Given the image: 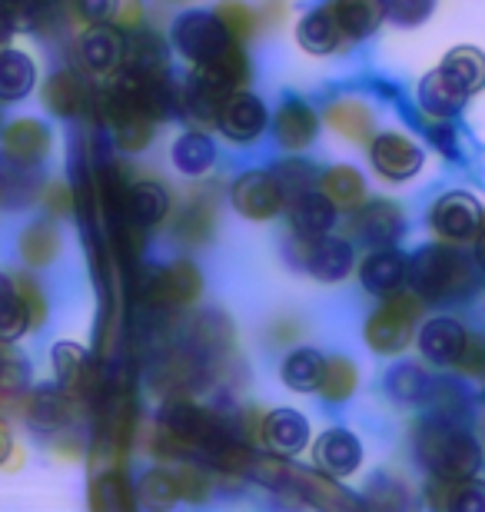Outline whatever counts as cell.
Segmentation results:
<instances>
[{"label":"cell","mask_w":485,"mask_h":512,"mask_svg":"<svg viewBox=\"0 0 485 512\" xmlns=\"http://www.w3.org/2000/svg\"><path fill=\"white\" fill-rule=\"evenodd\" d=\"M439 70L456 87L466 90V94H476V90L485 87V54H482L479 47H456V50H449Z\"/></svg>","instance_id":"cell-38"},{"label":"cell","mask_w":485,"mask_h":512,"mask_svg":"<svg viewBox=\"0 0 485 512\" xmlns=\"http://www.w3.org/2000/svg\"><path fill=\"white\" fill-rule=\"evenodd\" d=\"M406 276H409V256L392 247H373L363 256V263H359V283L376 300H386L389 293L402 290Z\"/></svg>","instance_id":"cell-17"},{"label":"cell","mask_w":485,"mask_h":512,"mask_svg":"<svg viewBox=\"0 0 485 512\" xmlns=\"http://www.w3.org/2000/svg\"><path fill=\"white\" fill-rule=\"evenodd\" d=\"M230 200H233V210L253 223H266V220H273L276 213L286 210V190L273 170L240 173L230 187Z\"/></svg>","instance_id":"cell-9"},{"label":"cell","mask_w":485,"mask_h":512,"mask_svg":"<svg viewBox=\"0 0 485 512\" xmlns=\"http://www.w3.org/2000/svg\"><path fill=\"white\" fill-rule=\"evenodd\" d=\"M77 54L90 74L100 77L117 74L123 67V54H127V30H120L113 20H107V24H90L77 40Z\"/></svg>","instance_id":"cell-12"},{"label":"cell","mask_w":485,"mask_h":512,"mask_svg":"<svg viewBox=\"0 0 485 512\" xmlns=\"http://www.w3.org/2000/svg\"><path fill=\"white\" fill-rule=\"evenodd\" d=\"M316 133H319V117H316V110L309 107V100L283 97L280 104H276L273 137L283 150L303 153L306 147H313L316 143Z\"/></svg>","instance_id":"cell-15"},{"label":"cell","mask_w":485,"mask_h":512,"mask_svg":"<svg viewBox=\"0 0 485 512\" xmlns=\"http://www.w3.org/2000/svg\"><path fill=\"white\" fill-rule=\"evenodd\" d=\"M150 376H153V389H157L163 399L196 396L200 389H206V386L216 380L213 366L206 363L190 343L167 346V350H160V356H157V363H153V373Z\"/></svg>","instance_id":"cell-5"},{"label":"cell","mask_w":485,"mask_h":512,"mask_svg":"<svg viewBox=\"0 0 485 512\" xmlns=\"http://www.w3.org/2000/svg\"><path fill=\"white\" fill-rule=\"evenodd\" d=\"M213 14L226 27V34L236 37L240 44H243V40H253L256 34H260V27H263V14L256 7L243 4V0H220Z\"/></svg>","instance_id":"cell-42"},{"label":"cell","mask_w":485,"mask_h":512,"mask_svg":"<svg viewBox=\"0 0 485 512\" xmlns=\"http://www.w3.org/2000/svg\"><path fill=\"white\" fill-rule=\"evenodd\" d=\"M27 419L37 429L57 433V429L70 426V419H74V396L60 386H40L27 403Z\"/></svg>","instance_id":"cell-31"},{"label":"cell","mask_w":485,"mask_h":512,"mask_svg":"<svg viewBox=\"0 0 485 512\" xmlns=\"http://www.w3.org/2000/svg\"><path fill=\"white\" fill-rule=\"evenodd\" d=\"M456 370L462 376H469V380L485 383V336H479V333L466 336V346H462V356H459Z\"/></svg>","instance_id":"cell-48"},{"label":"cell","mask_w":485,"mask_h":512,"mask_svg":"<svg viewBox=\"0 0 485 512\" xmlns=\"http://www.w3.org/2000/svg\"><path fill=\"white\" fill-rule=\"evenodd\" d=\"M190 346L213 366L216 376L226 373V363H230L236 353V333H233L230 316H223L216 310L200 313L190 323Z\"/></svg>","instance_id":"cell-14"},{"label":"cell","mask_w":485,"mask_h":512,"mask_svg":"<svg viewBox=\"0 0 485 512\" xmlns=\"http://www.w3.org/2000/svg\"><path fill=\"white\" fill-rule=\"evenodd\" d=\"M30 326L34 323H30L24 293L7 273H0V343H17Z\"/></svg>","instance_id":"cell-37"},{"label":"cell","mask_w":485,"mask_h":512,"mask_svg":"<svg viewBox=\"0 0 485 512\" xmlns=\"http://www.w3.org/2000/svg\"><path fill=\"white\" fill-rule=\"evenodd\" d=\"M406 286L426 303H462L476 290V270L459 247L439 240L409 260Z\"/></svg>","instance_id":"cell-2"},{"label":"cell","mask_w":485,"mask_h":512,"mask_svg":"<svg viewBox=\"0 0 485 512\" xmlns=\"http://www.w3.org/2000/svg\"><path fill=\"white\" fill-rule=\"evenodd\" d=\"M10 449H14V436H10V429H7V423L0 419V463L10 456Z\"/></svg>","instance_id":"cell-54"},{"label":"cell","mask_w":485,"mask_h":512,"mask_svg":"<svg viewBox=\"0 0 485 512\" xmlns=\"http://www.w3.org/2000/svg\"><path fill=\"white\" fill-rule=\"evenodd\" d=\"M316 466L323 473L343 479V476H353L359 466H363V443L349 433V429H326L323 436L316 439Z\"/></svg>","instance_id":"cell-22"},{"label":"cell","mask_w":485,"mask_h":512,"mask_svg":"<svg viewBox=\"0 0 485 512\" xmlns=\"http://www.w3.org/2000/svg\"><path fill=\"white\" fill-rule=\"evenodd\" d=\"M469 330L452 316H436L419 330V353L436 366H456Z\"/></svg>","instance_id":"cell-24"},{"label":"cell","mask_w":485,"mask_h":512,"mask_svg":"<svg viewBox=\"0 0 485 512\" xmlns=\"http://www.w3.org/2000/svg\"><path fill=\"white\" fill-rule=\"evenodd\" d=\"M260 439L276 456H296L309 443V423L296 409H273L260 419Z\"/></svg>","instance_id":"cell-20"},{"label":"cell","mask_w":485,"mask_h":512,"mask_svg":"<svg viewBox=\"0 0 485 512\" xmlns=\"http://www.w3.org/2000/svg\"><path fill=\"white\" fill-rule=\"evenodd\" d=\"M469 94L462 87H456L452 80L436 70V74H429L426 80L419 84V107L426 117H442V120H452L456 114H462V107H466Z\"/></svg>","instance_id":"cell-33"},{"label":"cell","mask_w":485,"mask_h":512,"mask_svg":"<svg viewBox=\"0 0 485 512\" xmlns=\"http://www.w3.org/2000/svg\"><path fill=\"white\" fill-rule=\"evenodd\" d=\"M216 230V193L200 190L183 203L177 220H173V237L183 247H206Z\"/></svg>","instance_id":"cell-19"},{"label":"cell","mask_w":485,"mask_h":512,"mask_svg":"<svg viewBox=\"0 0 485 512\" xmlns=\"http://www.w3.org/2000/svg\"><path fill=\"white\" fill-rule=\"evenodd\" d=\"M296 40H299V47L309 50V54L326 57V54H333V50L343 47L346 37H343V30L336 27L333 14H329L326 7H316L296 24Z\"/></svg>","instance_id":"cell-34"},{"label":"cell","mask_w":485,"mask_h":512,"mask_svg":"<svg viewBox=\"0 0 485 512\" xmlns=\"http://www.w3.org/2000/svg\"><path fill=\"white\" fill-rule=\"evenodd\" d=\"M426 300L412 290H396L389 293L383 306L366 320V346L376 356H399L409 350L412 336H416V323L422 316Z\"/></svg>","instance_id":"cell-4"},{"label":"cell","mask_w":485,"mask_h":512,"mask_svg":"<svg viewBox=\"0 0 485 512\" xmlns=\"http://www.w3.org/2000/svg\"><path fill=\"white\" fill-rule=\"evenodd\" d=\"M170 213V193L160 180H137L123 187L120 197V223L127 220L133 227L150 230L167 220Z\"/></svg>","instance_id":"cell-16"},{"label":"cell","mask_w":485,"mask_h":512,"mask_svg":"<svg viewBox=\"0 0 485 512\" xmlns=\"http://www.w3.org/2000/svg\"><path fill=\"white\" fill-rule=\"evenodd\" d=\"M37 87V64L14 47L0 50V104H20Z\"/></svg>","instance_id":"cell-29"},{"label":"cell","mask_w":485,"mask_h":512,"mask_svg":"<svg viewBox=\"0 0 485 512\" xmlns=\"http://www.w3.org/2000/svg\"><path fill=\"white\" fill-rule=\"evenodd\" d=\"M200 296H203V273L190 260H173L167 266H160V270L150 273L147 286H143V300L160 313L190 310Z\"/></svg>","instance_id":"cell-7"},{"label":"cell","mask_w":485,"mask_h":512,"mask_svg":"<svg viewBox=\"0 0 485 512\" xmlns=\"http://www.w3.org/2000/svg\"><path fill=\"white\" fill-rule=\"evenodd\" d=\"M173 44L183 57L190 60L193 70H200L210 80H216L223 90H243L253 80V67L240 40L226 34V27L216 20V14H200L187 10L173 20Z\"/></svg>","instance_id":"cell-1"},{"label":"cell","mask_w":485,"mask_h":512,"mask_svg":"<svg viewBox=\"0 0 485 512\" xmlns=\"http://www.w3.org/2000/svg\"><path fill=\"white\" fill-rule=\"evenodd\" d=\"M113 24H117L120 30H137L143 27V7H140V0H120L117 4V14H113Z\"/></svg>","instance_id":"cell-51"},{"label":"cell","mask_w":485,"mask_h":512,"mask_svg":"<svg viewBox=\"0 0 485 512\" xmlns=\"http://www.w3.org/2000/svg\"><path fill=\"white\" fill-rule=\"evenodd\" d=\"M44 104L50 114L74 120V117L87 114L90 104H94V94H90V87L74 74V70H57V74L44 84Z\"/></svg>","instance_id":"cell-27"},{"label":"cell","mask_w":485,"mask_h":512,"mask_svg":"<svg viewBox=\"0 0 485 512\" xmlns=\"http://www.w3.org/2000/svg\"><path fill=\"white\" fill-rule=\"evenodd\" d=\"M319 193L333 203L336 210H356L366 203V180L363 173L356 167H349V163H336V167H329L326 173H319L316 180Z\"/></svg>","instance_id":"cell-30"},{"label":"cell","mask_w":485,"mask_h":512,"mask_svg":"<svg viewBox=\"0 0 485 512\" xmlns=\"http://www.w3.org/2000/svg\"><path fill=\"white\" fill-rule=\"evenodd\" d=\"M323 370H326L323 353L309 350V346H296V350L283 360L280 376H283V386L293 389V393H319Z\"/></svg>","instance_id":"cell-36"},{"label":"cell","mask_w":485,"mask_h":512,"mask_svg":"<svg viewBox=\"0 0 485 512\" xmlns=\"http://www.w3.org/2000/svg\"><path fill=\"white\" fill-rule=\"evenodd\" d=\"M90 503L97 509H133L137 506V496H133V486L127 473H103L94 489H90Z\"/></svg>","instance_id":"cell-44"},{"label":"cell","mask_w":485,"mask_h":512,"mask_svg":"<svg viewBox=\"0 0 485 512\" xmlns=\"http://www.w3.org/2000/svg\"><path fill=\"white\" fill-rule=\"evenodd\" d=\"M416 456L432 476L442 479H469L482 469V446L469 429H462L456 419L432 416L429 423L416 429Z\"/></svg>","instance_id":"cell-3"},{"label":"cell","mask_w":485,"mask_h":512,"mask_svg":"<svg viewBox=\"0 0 485 512\" xmlns=\"http://www.w3.org/2000/svg\"><path fill=\"white\" fill-rule=\"evenodd\" d=\"M359 389V370L353 360L346 356H329L326 370H323V383H319V393H323L326 403H346Z\"/></svg>","instance_id":"cell-41"},{"label":"cell","mask_w":485,"mask_h":512,"mask_svg":"<svg viewBox=\"0 0 485 512\" xmlns=\"http://www.w3.org/2000/svg\"><path fill=\"white\" fill-rule=\"evenodd\" d=\"M57 250H60V233L50 227L47 220L30 223L24 230V237H20V256H24L30 266H47L57 256Z\"/></svg>","instance_id":"cell-43"},{"label":"cell","mask_w":485,"mask_h":512,"mask_svg":"<svg viewBox=\"0 0 485 512\" xmlns=\"http://www.w3.org/2000/svg\"><path fill=\"white\" fill-rule=\"evenodd\" d=\"M103 114H107V124L113 130V143H117L123 153H140L153 143L157 120L143 114L140 107H133L130 100L117 97L113 90L103 94Z\"/></svg>","instance_id":"cell-13"},{"label":"cell","mask_w":485,"mask_h":512,"mask_svg":"<svg viewBox=\"0 0 485 512\" xmlns=\"http://www.w3.org/2000/svg\"><path fill=\"white\" fill-rule=\"evenodd\" d=\"M276 177H280L283 183V190H286V197H293V193L299 190H309V187H316V170L309 167V163H299V160H286V163H276Z\"/></svg>","instance_id":"cell-47"},{"label":"cell","mask_w":485,"mask_h":512,"mask_svg":"<svg viewBox=\"0 0 485 512\" xmlns=\"http://www.w3.org/2000/svg\"><path fill=\"white\" fill-rule=\"evenodd\" d=\"M14 30H17V17L10 14L7 7H0V47H4L7 40L14 37Z\"/></svg>","instance_id":"cell-53"},{"label":"cell","mask_w":485,"mask_h":512,"mask_svg":"<svg viewBox=\"0 0 485 512\" xmlns=\"http://www.w3.org/2000/svg\"><path fill=\"white\" fill-rule=\"evenodd\" d=\"M326 124L333 127L339 137H346L349 143H366L373 140L376 120L363 100L356 97H339L326 107Z\"/></svg>","instance_id":"cell-32"},{"label":"cell","mask_w":485,"mask_h":512,"mask_svg":"<svg viewBox=\"0 0 485 512\" xmlns=\"http://www.w3.org/2000/svg\"><path fill=\"white\" fill-rule=\"evenodd\" d=\"M290 256L299 270H306L319 283L346 280L356 266L353 243L343 237H329V233H319V237H296L293 233Z\"/></svg>","instance_id":"cell-6"},{"label":"cell","mask_w":485,"mask_h":512,"mask_svg":"<svg viewBox=\"0 0 485 512\" xmlns=\"http://www.w3.org/2000/svg\"><path fill=\"white\" fill-rule=\"evenodd\" d=\"M266 120H270L266 104L243 87V90L226 94V100L220 104V114H216V127L223 130V137L230 143H256L263 137Z\"/></svg>","instance_id":"cell-11"},{"label":"cell","mask_w":485,"mask_h":512,"mask_svg":"<svg viewBox=\"0 0 485 512\" xmlns=\"http://www.w3.org/2000/svg\"><path fill=\"white\" fill-rule=\"evenodd\" d=\"M286 207H290V220H293L296 237H319V233H333L336 207L323 197V193H319V187L299 190V193H293V197H286Z\"/></svg>","instance_id":"cell-25"},{"label":"cell","mask_w":485,"mask_h":512,"mask_svg":"<svg viewBox=\"0 0 485 512\" xmlns=\"http://www.w3.org/2000/svg\"><path fill=\"white\" fill-rule=\"evenodd\" d=\"M323 7L333 14L346 40H366L369 34H376L386 17L383 0H326Z\"/></svg>","instance_id":"cell-28"},{"label":"cell","mask_w":485,"mask_h":512,"mask_svg":"<svg viewBox=\"0 0 485 512\" xmlns=\"http://www.w3.org/2000/svg\"><path fill=\"white\" fill-rule=\"evenodd\" d=\"M432 376L422 370L419 363H399L396 370L389 373V396L399 399V403H426L432 393Z\"/></svg>","instance_id":"cell-40"},{"label":"cell","mask_w":485,"mask_h":512,"mask_svg":"<svg viewBox=\"0 0 485 512\" xmlns=\"http://www.w3.org/2000/svg\"><path fill=\"white\" fill-rule=\"evenodd\" d=\"M299 333H303V323L290 320V316H280V320L273 323V330H270V340L273 343H293Z\"/></svg>","instance_id":"cell-52"},{"label":"cell","mask_w":485,"mask_h":512,"mask_svg":"<svg viewBox=\"0 0 485 512\" xmlns=\"http://www.w3.org/2000/svg\"><path fill=\"white\" fill-rule=\"evenodd\" d=\"M402 230H406V217L392 200H366L353 210V233L366 247H392Z\"/></svg>","instance_id":"cell-18"},{"label":"cell","mask_w":485,"mask_h":512,"mask_svg":"<svg viewBox=\"0 0 485 512\" xmlns=\"http://www.w3.org/2000/svg\"><path fill=\"white\" fill-rule=\"evenodd\" d=\"M369 160H373L376 173L383 180L392 183H406L409 177H416L422 170V147L409 133H399V130H383L376 133L373 143H369Z\"/></svg>","instance_id":"cell-10"},{"label":"cell","mask_w":485,"mask_h":512,"mask_svg":"<svg viewBox=\"0 0 485 512\" xmlns=\"http://www.w3.org/2000/svg\"><path fill=\"white\" fill-rule=\"evenodd\" d=\"M293 499L316 509H353L356 496H349L343 486L336 483V476L313 473V469H293Z\"/></svg>","instance_id":"cell-26"},{"label":"cell","mask_w":485,"mask_h":512,"mask_svg":"<svg viewBox=\"0 0 485 512\" xmlns=\"http://www.w3.org/2000/svg\"><path fill=\"white\" fill-rule=\"evenodd\" d=\"M0 150L7 160L27 163V167H40V160L50 153V130L40 120H14L0 130Z\"/></svg>","instance_id":"cell-23"},{"label":"cell","mask_w":485,"mask_h":512,"mask_svg":"<svg viewBox=\"0 0 485 512\" xmlns=\"http://www.w3.org/2000/svg\"><path fill=\"white\" fill-rule=\"evenodd\" d=\"M77 4V14L87 20V24H107L117 14V4L120 0H74Z\"/></svg>","instance_id":"cell-50"},{"label":"cell","mask_w":485,"mask_h":512,"mask_svg":"<svg viewBox=\"0 0 485 512\" xmlns=\"http://www.w3.org/2000/svg\"><path fill=\"white\" fill-rule=\"evenodd\" d=\"M137 503L147 506V509H157V512L170 509L173 503H180V489H177V476H173V469H163V466L147 469L137 483Z\"/></svg>","instance_id":"cell-39"},{"label":"cell","mask_w":485,"mask_h":512,"mask_svg":"<svg viewBox=\"0 0 485 512\" xmlns=\"http://www.w3.org/2000/svg\"><path fill=\"white\" fill-rule=\"evenodd\" d=\"M472 243H476V266L485 273V223H482V230L476 233V240Z\"/></svg>","instance_id":"cell-55"},{"label":"cell","mask_w":485,"mask_h":512,"mask_svg":"<svg viewBox=\"0 0 485 512\" xmlns=\"http://www.w3.org/2000/svg\"><path fill=\"white\" fill-rule=\"evenodd\" d=\"M482 223H485L482 203L472 197V193H462V190H452L446 197H439L429 210V230L436 233V240L452 243V247H462V243L476 240Z\"/></svg>","instance_id":"cell-8"},{"label":"cell","mask_w":485,"mask_h":512,"mask_svg":"<svg viewBox=\"0 0 485 512\" xmlns=\"http://www.w3.org/2000/svg\"><path fill=\"white\" fill-rule=\"evenodd\" d=\"M50 363H54V376L57 386L67 389L70 396H87L90 389H97V370L90 353L80 343L60 340L50 353Z\"/></svg>","instance_id":"cell-21"},{"label":"cell","mask_w":485,"mask_h":512,"mask_svg":"<svg viewBox=\"0 0 485 512\" xmlns=\"http://www.w3.org/2000/svg\"><path fill=\"white\" fill-rule=\"evenodd\" d=\"M383 7L386 17L396 20L399 27H416L436 10V0H383Z\"/></svg>","instance_id":"cell-46"},{"label":"cell","mask_w":485,"mask_h":512,"mask_svg":"<svg viewBox=\"0 0 485 512\" xmlns=\"http://www.w3.org/2000/svg\"><path fill=\"white\" fill-rule=\"evenodd\" d=\"M426 130H429V140H432V147H439L446 157H459V133L452 130V124L449 120H442V117H429V124H426Z\"/></svg>","instance_id":"cell-49"},{"label":"cell","mask_w":485,"mask_h":512,"mask_svg":"<svg viewBox=\"0 0 485 512\" xmlns=\"http://www.w3.org/2000/svg\"><path fill=\"white\" fill-rule=\"evenodd\" d=\"M173 476H177V489H180V499L183 503H206L213 493V476L206 466H196L187 463V459H177L173 466Z\"/></svg>","instance_id":"cell-45"},{"label":"cell","mask_w":485,"mask_h":512,"mask_svg":"<svg viewBox=\"0 0 485 512\" xmlns=\"http://www.w3.org/2000/svg\"><path fill=\"white\" fill-rule=\"evenodd\" d=\"M170 160L183 177H206L216 163V143L200 130H187L173 143Z\"/></svg>","instance_id":"cell-35"}]
</instances>
